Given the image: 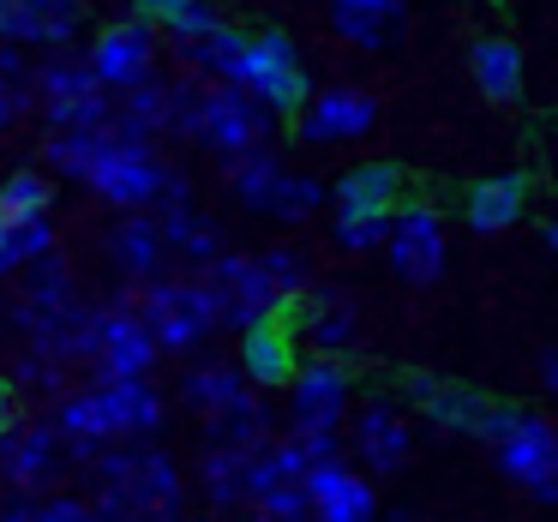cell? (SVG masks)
Instances as JSON below:
<instances>
[{"label": "cell", "instance_id": "cell-1", "mask_svg": "<svg viewBox=\"0 0 558 522\" xmlns=\"http://www.w3.org/2000/svg\"><path fill=\"white\" fill-rule=\"evenodd\" d=\"M43 157H49L54 174L78 181L85 193H97L102 205H114V210L162 205V193H169V181H174V169L162 162L157 145L126 138V133H114V126H97V133H49Z\"/></svg>", "mask_w": 558, "mask_h": 522}, {"label": "cell", "instance_id": "cell-2", "mask_svg": "<svg viewBox=\"0 0 558 522\" xmlns=\"http://www.w3.org/2000/svg\"><path fill=\"white\" fill-rule=\"evenodd\" d=\"M49 421L66 438V450L78 462H90L109 445H145V438H157L162 421H169V397L150 378H114V385L97 378L90 390H66Z\"/></svg>", "mask_w": 558, "mask_h": 522}, {"label": "cell", "instance_id": "cell-3", "mask_svg": "<svg viewBox=\"0 0 558 522\" xmlns=\"http://www.w3.org/2000/svg\"><path fill=\"white\" fill-rule=\"evenodd\" d=\"M90 505L109 522H186V474L157 445H109L85 462Z\"/></svg>", "mask_w": 558, "mask_h": 522}, {"label": "cell", "instance_id": "cell-4", "mask_svg": "<svg viewBox=\"0 0 558 522\" xmlns=\"http://www.w3.org/2000/svg\"><path fill=\"white\" fill-rule=\"evenodd\" d=\"M270 121L277 114L258 97H246L241 85H210V78H174V138H193L210 157L234 162L246 150H258L270 138Z\"/></svg>", "mask_w": 558, "mask_h": 522}, {"label": "cell", "instance_id": "cell-5", "mask_svg": "<svg viewBox=\"0 0 558 522\" xmlns=\"http://www.w3.org/2000/svg\"><path fill=\"white\" fill-rule=\"evenodd\" d=\"M481 445L510 486H522L541 505H558V426L546 414L517 409V402H493Z\"/></svg>", "mask_w": 558, "mask_h": 522}, {"label": "cell", "instance_id": "cell-6", "mask_svg": "<svg viewBox=\"0 0 558 522\" xmlns=\"http://www.w3.org/2000/svg\"><path fill=\"white\" fill-rule=\"evenodd\" d=\"M138 313H145L150 337L162 342V354H198L222 330L217 294L205 289V277H198V270H193V277H157V282H145Z\"/></svg>", "mask_w": 558, "mask_h": 522}, {"label": "cell", "instance_id": "cell-7", "mask_svg": "<svg viewBox=\"0 0 558 522\" xmlns=\"http://www.w3.org/2000/svg\"><path fill=\"white\" fill-rule=\"evenodd\" d=\"M162 361V342L150 337L145 313H138L133 294H114V301L90 306V373L97 378H150Z\"/></svg>", "mask_w": 558, "mask_h": 522}, {"label": "cell", "instance_id": "cell-8", "mask_svg": "<svg viewBox=\"0 0 558 522\" xmlns=\"http://www.w3.org/2000/svg\"><path fill=\"white\" fill-rule=\"evenodd\" d=\"M37 109L49 121V133H97L114 121V90L90 73V61H54L37 66Z\"/></svg>", "mask_w": 558, "mask_h": 522}, {"label": "cell", "instance_id": "cell-9", "mask_svg": "<svg viewBox=\"0 0 558 522\" xmlns=\"http://www.w3.org/2000/svg\"><path fill=\"white\" fill-rule=\"evenodd\" d=\"M198 277H205V289L217 294L222 330H234V337L270 325V318H289V301H282L277 282L265 277L258 253H222V258H210Z\"/></svg>", "mask_w": 558, "mask_h": 522}, {"label": "cell", "instance_id": "cell-10", "mask_svg": "<svg viewBox=\"0 0 558 522\" xmlns=\"http://www.w3.org/2000/svg\"><path fill=\"white\" fill-rule=\"evenodd\" d=\"M234 85H241L246 97H258L270 114H301L306 97H313L301 49H294L282 31H258V37H246V54H241Z\"/></svg>", "mask_w": 558, "mask_h": 522}, {"label": "cell", "instance_id": "cell-11", "mask_svg": "<svg viewBox=\"0 0 558 522\" xmlns=\"http://www.w3.org/2000/svg\"><path fill=\"white\" fill-rule=\"evenodd\" d=\"M354 414V373L342 354H306L289 385V426L301 433H342Z\"/></svg>", "mask_w": 558, "mask_h": 522}, {"label": "cell", "instance_id": "cell-12", "mask_svg": "<svg viewBox=\"0 0 558 522\" xmlns=\"http://www.w3.org/2000/svg\"><path fill=\"white\" fill-rule=\"evenodd\" d=\"M66 438L54 433V421H13L0 433V481L19 498H43L66 469Z\"/></svg>", "mask_w": 558, "mask_h": 522}, {"label": "cell", "instance_id": "cell-13", "mask_svg": "<svg viewBox=\"0 0 558 522\" xmlns=\"http://www.w3.org/2000/svg\"><path fill=\"white\" fill-rule=\"evenodd\" d=\"M349 457L366 474H402L414 457V421L397 397H366L349 414Z\"/></svg>", "mask_w": 558, "mask_h": 522}, {"label": "cell", "instance_id": "cell-14", "mask_svg": "<svg viewBox=\"0 0 558 522\" xmlns=\"http://www.w3.org/2000/svg\"><path fill=\"white\" fill-rule=\"evenodd\" d=\"M385 258L409 289H433L450 265V234H445V217L433 205H402L390 217V241H385Z\"/></svg>", "mask_w": 558, "mask_h": 522}, {"label": "cell", "instance_id": "cell-15", "mask_svg": "<svg viewBox=\"0 0 558 522\" xmlns=\"http://www.w3.org/2000/svg\"><path fill=\"white\" fill-rule=\"evenodd\" d=\"M90 73L102 78V85L114 90V97H126V90H138L145 78H157V25L150 19H114V25L97 31V43H90Z\"/></svg>", "mask_w": 558, "mask_h": 522}, {"label": "cell", "instance_id": "cell-16", "mask_svg": "<svg viewBox=\"0 0 558 522\" xmlns=\"http://www.w3.org/2000/svg\"><path fill=\"white\" fill-rule=\"evenodd\" d=\"M402 397H409V409L421 414L426 426L462 433V438H481L486 414H493V397H481V390L462 385V378H438V373H409L402 378Z\"/></svg>", "mask_w": 558, "mask_h": 522}, {"label": "cell", "instance_id": "cell-17", "mask_svg": "<svg viewBox=\"0 0 558 522\" xmlns=\"http://www.w3.org/2000/svg\"><path fill=\"white\" fill-rule=\"evenodd\" d=\"M294 121H301L306 145H354V138H366L378 126V102L354 85H330L318 97H306V109Z\"/></svg>", "mask_w": 558, "mask_h": 522}, {"label": "cell", "instance_id": "cell-18", "mask_svg": "<svg viewBox=\"0 0 558 522\" xmlns=\"http://www.w3.org/2000/svg\"><path fill=\"white\" fill-rule=\"evenodd\" d=\"M157 222H162V241H169V253L181 258V265H193V270H205L210 258L229 253V246H222V229L193 205V186H186V174H174V181H169V193H162V205H157Z\"/></svg>", "mask_w": 558, "mask_h": 522}, {"label": "cell", "instance_id": "cell-19", "mask_svg": "<svg viewBox=\"0 0 558 522\" xmlns=\"http://www.w3.org/2000/svg\"><path fill=\"white\" fill-rule=\"evenodd\" d=\"M306 498H313V522H378V493L361 462H318L306 474Z\"/></svg>", "mask_w": 558, "mask_h": 522}, {"label": "cell", "instance_id": "cell-20", "mask_svg": "<svg viewBox=\"0 0 558 522\" xmlns=\"http://www.w3.org/2000/svg\"><path fill=\"white\" fill-rule=\"evenodd\" d=\"M85 25V0H0V43L66 49Z\"/></svg>", "mask_w": 558, "mask_h": 522}, {"label": "cell", "instance_id": "cell-21", "mask_svg": "<svg viewBox=\"0 0 558 522\" xmlns=\"http://www.w3.org/2000/svg\"><path fill=\"white\" fill-rule=\"evenodd\" d=\"M109 265L126 277V289H145V282H157L162 277V265H169V241H162V222H157V210H121V222L109 229Z\"/></svg>", "mask_w": 558, "mask_h": 522}, {"label": "cell", "instance_id": "cell-22", "mask_svg": "<svg viewBox=\"0 0 558 522\" xmlns=\"http://www.w3.org/2000/svg\"><path fill=\"white\" fill-rule=\"evenodd\" d=\"M241 373L253 390H289L301 373V330L294 318H270V325L241 337Z\"/></svg>", "mask_w": 558, "mask_h": 522}, {"label": "cell", "instance_id": "cell-23", "mask_svg": "<svg viewBox=\"0 0 558 522\" xmlns=\"http://www.w3.org/2000/svg\"><path fill=\"white\" fill-rule=\"evenodd\" d=\"M294 330L313 354H349L361 342V306L337 289H313L301 306H294Z\"/></svg>", "mask_w": 558, "mask_h": 522}, {"label": "cell", "instance_id": "cell-24", "mask_svg": "<svg viewBox=\"0 0 558 522\" xmlns=\"http://www.w3.org/2000/svg\"><path fill=\"white\" fill-rule=\"evenodd\" d=\"M397 210H402L397 162H361L330 186V217H397Z\"/></svg>", "mask_w": 558, "mask_h": 522}, {"label": "cell", "instance_id": "cell-25", "mask_svg": "<svg viewBox=\"0 0 558 522\" xmlns=\"http://www.w3.org/2000/svg\"><path fill=\"white\" fill-rule=\"evenodd\" d=\"M522 210H529V174H486V181H474L469 198H462V222H469L474 234L517 229Z\"/></svg>", "mask_w": 558, "mask_h": 522}, {"label": "cell", "instance_id": "cell-26", "mask_svg": "<svg viewBox=\"0 0 558 522\" xmlns=\"http://www.w3.org/2000/svg\"><path fill=\"white\" fill-rule=\"evenodd\" d=\"M198 493H205L210 510H246L253 505V450L205 445V457H198Z\"/></svg>", "mask_w": 558, "mask_h": 522}, {"label": "cell", "instance_id": "cell-27", "mask_svg": "<svg viewBox=\"0 0 558 522\" xmlns=\"http://www.w3.org/2000/svg\"><path fill=\"white\" fill-rule=\"evenodd\" d=\"M181 397L193 402L205 421H217V414L241 409L246 397H258V390L246 385L241 361H193V366H186V378H181Z\"/></svg>", "mask_w": 558, "mask_h": 522}, {"label": "cell", "instance_id": "cell-28", "mask_svg": "<svg viewBox=\"0 0 558 522\" xmlns=\"http://www.w3.org/2000/svg\"><path fill=\"white\" fill-rule=\"evenodd\" d=\"M138 19H150V25H157V37H169L181 54L229 25L217 0H138Z\"/></svg>", "mask_w": 558, "mask_h": 522}, {"label": "cell", "instance_id": "cell-29", "mask_svg": "<svg viewBox=\"0 0 558 522\" xmlns=\"http://www.w3.org/2000/svg\"><path fill=\"white\" fill-rule=\"evenodd\" d=\"M109 126H114V133H126V138L157 145V138L174 126V78H145L138 90L114 97V121Z\"/></svg>", "mask_w": 558, "mask_h": 522}, {"label": "cell", "instance_id": "cell-30", "mask_svg": "<svg viewBox=\"0 0 558 522\" xmlns=\"http://www.w3.org/2000/svg\"><path fill=\"white\" fill-rule=\"evenodd\" d=\"M330 25L354 49H385L402 25V0H330Z\"/></svg>", "mask_w": 558, "mask_h": 522}, {"label": "cell", "instance_id": "cell-31", "mask_svg": "<svg viewBox=\"0 0 558 522\" xmlns=\"http://www.w3.org/2000/svg\"><path fill=\"white\" fill-rule=\"evenodd\" d=\"M469 73L486 102H517L522 97V49L510 37H481L469 49Z\"/></svg>", "mask_w": 558, "mask_h": 522}, {"label": "cell", "instance_id": "cell-32", "mask_svg": "<svg viewBox=\"0 0 558 522\" xmlns=\"http://www.w3.org/2000/svg\"><path fill=\"white\" fill-rule=\"evenodd\" d=\"M61 246L54 217H31V222H0V282L19 277V270L43 265V258Z\"/></svg>", "mask_w": 558, "mask_h": 522}, {"label": "cell", "instance_id": "cell-33", "mask_svg": "<svg viewBox=\"0 0 558 522\" xmlns=\"http://www.w3.org/2000/svg\"><path fill=\"white\" fill-rule=\"evenodd\" d=\"M222 169H229V193L241 198L246 210H258V217H265L270 210V193H277V181L289 169H282V157L270 145H258V150H246V157H234V162H222Z\"/></svg>", "mask_w": 558, "mask_h": 522}, {"label": "cell", "instance_id": "cell-34", "mask_svg": "<svg viewBox=\"0 0 558 522\" xmlns=\"http://www.w3.org/2000/svg\"><path fill=\"white\" fill-rule=\"evenodd\" d=\"M325 205H330V186L318 181V174H294V169H289V174L277 181V193H270V210H265V217H270V222H313Z\"/></svg>", "mask_w": 558, "mask_h": 522}, {"label": "cell", "instance_id": "cell-35", "mask_svg": "<svg viewBox=\"0 0 558 522\" xmlns=\"http://www.w3.org/2000/svg\"><path fill=\"white\" fill-rule=\"evenodd\" d=\"M49 174L37 169H13L7 181H0V222H31V217H49Z\"/></svg>", "mask_w": 558, "mask_h": 522}, {"label": "cell", "instance_id": "cell-36", "mask_svg": "<svg viewBox=\"0 0 558 522\" xmlns=\"http://www.w3.org/2000/svg\"><path fill=\"white\" fill-rule=\"evenodd\" d=\"M258 265H265V277H270V282H277L282 301H289V313L318 289V282H313V258H306L301 246H265V253H258Z\"/></svg>", "mask_w": 558, "mask_h": 522}, {"label": "cell", "instance_id": "cell-37", "mask_svg": "<svg viewBox=\"0 0 558 522\" xmlns=\"http://www.w3.org/2000/svg\"><path fill=\"white\" fill-rule=\"evenodd\" d=\"M13 390H25V397H37V402H61L66 390H73V366L54 361V354L25 349V361H19V373H13Z\"/></svg>", "mask_w": 558, "mask_h": 522}, {"label": "cell", "instance_id": "cell-38", "mask_svg": "<svg viewBox=\"0 0 558 522\" xmlns=\"http://www.w3.org/2000/svg\"><path fill=\"white\" fill-rule=\"evenodd\" d=\"M246 522H313V498L306 486H270L265 498L246 505Z\"/></svg>", "mask_w": 558, "mask_h": 522}, {"label": "cell", "instance_id": "cell-39", "mask_svg": "<svg viewBox=\"0 0 558 522\" xmlns=\"http://www.w3.org/2000/svg\"><path fill=\"white\" fill-rule=\"evenodd\" d=\"M330 234H337L342 253H385L390 217H337V222H330Z\"/></svg>", "mask_w": 558, "mask_h": 522}, {"label": "cell", "instance_id": "cell-40", "mask_svg": "<svg viewBox=\"0 0 558 522\" xmlns=\"http://www.w3.org/2000/svg\"><path fill=\"white\" fill-rule=\"evenodd\" d=\"M37 522H109L90 498H37Z\"/></svg>", "mask_w": 558, "mask_h": 522}, {"label": "cell", "instance_id": "cell-41", "mask_svg": "<svg viewBox=\"0 0 558 522\" xmlns=\"http://www.w3.org/2000/svg\"><path fill=\"white\" fill-rule=\"evenodd\" d=\"M37 109V90H19V85H0V133L7 126H19L25 114Z\"/></svg>", "mask_w": 558, "mask_h": 522}, {"label": "cell", "instance_id": "cell-42", "mask_svg": "<svg viewBox=\"0 0 558 522\" xmlns=\"http://www.w3.org/2000/svg\"><path fill=\"white\" fill-rule=\"evenodd\" d=\"M534 378H541V390H546V397H558V342H553V349H541V354H534Z\"/></svg>", "mask_w": 558, "mask_h": 522}, {"label": "cell", "instance_id": "cell-43", "mask_svg": "<svg viewBox=\"0 0 558 522\" xmlns=\"http://www.w3.org/2000/svg\"><path fill=\"white\" fill-rule=\"evenodd\" d=\"M19 421V390H13V378H0V433Z\"/></svg>", "mask_w": 558, "mask_h": 522}, {"label": "cell", "instance_id": "cell-44", "mask_svg": "<svg viewBox=\"0 0 558 522\" xmlns=\"http://www.w3.org/2000/svg\"><path fill=\"white\" fill-rule=\"evenodd\" d=\"M541 241H546V253L558 258V217H553V222H546V229H541Z\"/></svg>", "mask_w": 558, "mask_h": 522}, {"label": "cell", "instance_id": "cell-45", "mask_svg": "<svg viewBox=\"0 0 558 522\" xmlns=\"http://www.w3.org/2000/svg\"><path fill=\"white\" fill-rule=\"evenodd\" d=\"M390 522H421V517H414V510H397V517H390Z\"/></svg>", "mask_w": 558, "mask_h": 522}, {"label": "cell", "instance_id": "cell-46", "mask_svg": "<svg viewBox=\"0 0 558 522\" xmlns=\"http://www.w3.org/2000/svg\"><path fill=\"white\" fill-rule=\"evenodd\" d=\"M0 378H7V373H0Z\"/></svg>", "mask_w": 558, "mask_h": 522}]
</instances>
